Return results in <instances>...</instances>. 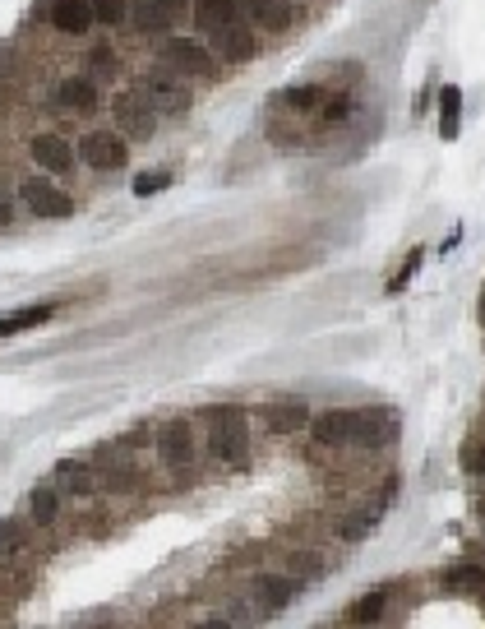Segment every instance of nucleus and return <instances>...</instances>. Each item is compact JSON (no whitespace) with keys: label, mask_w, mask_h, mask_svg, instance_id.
I'll use <instances>...</instances> for the list:
<instances>
[{"label":"nucleus","mask_w":485,"mask_h":629,"mask_svg":"<svg viewBox=\"0 0 485 629\" xmlns=\"http://www.w3.org/2000/svg\"><path fill=\"white\" fill-rule=\"evenodd\" d=\"M157 116H185L190 111V89L181 84V74L176 70H148L144 79H139V89H135Z\"/></svg>","instance_id":"obj_1"},{"label":"nucleus","mask_w":485,"mask_h":629,"mask_svg":"<svg viewBox=\"0 0 485 629\" xmlns=\"http://www.w3.org/2000/svg\"><path fill=\"white\" fill-rule=\"evenodd\" d=\"M162 61H167V70L194 74V79H213L218 74L213 52L204 42H194V37H167V42H162Z\"/></svg>","instance_id":"obj_2"},{"label":"nucleus","mask_w":485,"mask_h":629,"mask_svg":"<svg viewBox=\"0 0 485 629\" xmlns=\"http://www.w3.org/2000/svg\"><path fill=\"white\" fill-rule=\"evenodd\" d=\"M111 116H116V130L126 139H153V130H157V111L139 93H116Z\"/></svg>","instance_id":"obj_3"},{"label":"nucleus","mask_w":485,"mask_h":629,"mask_svg":"<svg viewBox=\"0 0 485 629\" xmlns=\"http://www.w3.org/2000/svg\"><path fill=\"white\" fill-rule=\"evenodd\" d=\"M19 200H23V209H33L37 218H70L74 213V200L65 190H56L47 176H28L23 185H19Z\"/></svg>","instance_id":"obj_4"},{"label":"nucleus","mask_w":485,"mask_h":629,"mask_svg":"<svg viewBox=\"0 0 485 629\" xmlns=\"http://www.w3.org/2000/svg\"><path fill=\"white\" fill-rule=\"evenodd\" d=\"M79 157H84L93 172H116V167H126L130 148H126V135L120 130H93L84 144H79Z\"/></svg>","instance_id":"obj_5"},{"label":"nucleus","mask_w":485,"mask_h":629,"mask_svg":"<svg viewBox=\"0 0 485 629\" xmlns=\"http://www.w3.org/2000/svg\"><path fill=\"white\" fill-rule=\"evenodd\" d=\"M213 52L222 56V61H231V65H246L250 56H255V23L250 19H231V23H222L218 33H213Z\"/></svg>","instance_id":"obj_6"},{"label":"nucleus","mask_w":485,"mask_h":629,"mask_svg":"<svg viewBox=\"0 0 485 629\" xmlns=\"http://www.w3.org/2000/svg\"><path fill=\"white\" fill-rule=\"evenodd\" d=\"M157 458L167 467H190L194 463V430H190V421H167L157 430Z\"/></svg>","instance_id":"obj_7"},{"label":"nucleus","mask_w":485,"mask_h":629,"mask_svg":"<svg viewBox=\"0 0 485 629\" xmlns=\"http://www.w3.org/2000/svg\"><path fill=\"white\" fill-rule=\"evenodd\" d=\"M213 454H218V463H227V467H246V463H250V430L231 417V426H218V430H213Z\"/></svg>","instance_id":"obj_8"},{"label":"nucleus","mask_w":485,"mask_h":629,"mask_svg":"<svg viewBox=\"0 0 485 629\" xmlns=\"http://www.w3.org/2000/svg\"><path fill=\"white\" fill-rule=\"evenodd\" d=\"M74 148L61 139V135H37L33 139V163L42 167V172H51V176H65V172H74Z\"/></svg>","instance_id":"obj_9"},{"label":"nucleus","mask_w":485,"mask_h":629,"mask_svg":"<svg viewBox=\"0 0 485 629\" xmlns=\"http://www.w3.org/2000/svg\"><path fill=\"white\" fill-rule=\"evenodd\" d=\"M246 19L268 33H287L296 23V10H292V0H246Z\"/></svg>","instance_id":"obj_10"},{"label":"nucleus","mask_w":485,"mask_h":629,"mask_svg":"<svg viewBox=\"0 0 485 629\" xmlns=\"http://www.w3.org/2000/svg\"><path fill=\"white\" fill-rule=\"evenodd\" d=\"M310 426V408L305 403H268L264 408V430L273 436H296V430Z\"/></svg>","instance_id":"obj_11"},{"label":"nucleus","mask_w":485,"mask_h":629,"mask_svg":"<svg viewBox=\"0 0 485 629\" xmlns=\"http://www.w3.org/2000/svg\"><path fill=\"white\" fill-rule=\"evenodd\" d=\"M51 23H56L61 33L79 37V33H89L98 19H93V5H89V0H56V5H51Z\"/></svg>","instance_id":"obj_12"},{"label":"nucleus","mask_w":485,"mask_h":629,"mask_svg":"<svg viewBox=\"0 0 485 629\" xmlns=\"http://www.w3.org/2000/svg\"><path fill=\"white\" fill-rule=\"evenodd\" d=\"M56 102H61L65 111H84V116H89V111H98L102 98H98V84H93V79H79V74H74V79H65V84L56 89Z\"/></svg>","instance_id":"obj_13"},{"label":"nucleus","mask_w":485,"mask_h":629,"mask_svg":"<svg viewBox=\"0 0 485 629\" xmlns=\"http://www.w3.org/2000/svg\"><path fill=\"white\" fill-rule=\"evenodd\" d=\"M310 436L319 445H351V412H323V417H314Z\"/></svg>","instance_id":"obj_14"},{"label":"nucleus","mask_w":485,"mask_h":629,"mask_svg":"<svg viewBox=\"0 0 485 629\" xmlns=\"http://www.w3.org/2000/svg\"><path fill=\"white\" fill-rule=\"evenodd\" d=\"M240 14L236 0H194V23L204 28V33H218L222 23H231Z\"/></svg>","instance_id":"obj_15"},{"label":"nucleus","mask_w":485,"mask_h":629,"mask_svg":"<svg viewBox=\"0 0 485 629\" xmlns=\"http://www.w3.org/2000/svg\"><path fill=\"white\" fill-rule=\"evenodd\" d=\"M292 597H296V583H292V578H259V583H255V602H259L264 611L292 606Z\"/></svg>","instance_id":"obj_16"},{"label":"nucleus","mask_w":485,"mask_h":629,"mask_svg":"<svg viewBox=\"0 0 485 629\" xmlns=\"http://www.w3.org/2000/svg\"><path fill=\"white\" fill-rule=\"evenodd\" d=\"M384 421H388L384 412H351V445L375 449L379 440H388V430H379Z\"/></svg>","instance_id":"obj_17"},{"label":"nucleus","mask_w":485,"mask_h":629,"mask_svg":"<svg viewBox=\"0 0 485 629\" xmlns=\"http://www.w3.org/2000/svg\"><path fill=\"white\" fill-rule=\"evenodd\" d=\"M51 314H56V301H47V305H28V310L10 314V320H0V338H10V333H23V329H37V324H47Z\"/></svg>","instance_id":"obj_18"},{"label":"nucleus","mask_w":485,"mask_h":629,"mask_svg":"<svg viewBox=\"0 0 485 629\" xmlns=\"http://www.w3.org/2000/svg\"><path fill=\"white\" fill-rule=\"evenodd\" d=\"M56 486L65 491V495H89L93 491V472H89V463H61L56 467Z\"/></svg>","instance_id":"obj_19"},{"label":"nucleus","mask_w":485,"mask_h":629,"mask_svg":"<svg viewBox=\"0 0 485 629\" xmlns=\"http://www.w3.org/2000/svg\"><path fill=\"white\" fill-rule=\"evenodd\" d=\"M384 602H388V587H375V593H366L360 602L347 606V620H351V624H375V620L384 615Z\"/></svg>","instance_id":"obj_20"},{"label":"nucleus","mask_w":485,"mask_h":629,"mask_svg":"<svg viewBox=\"0 0 485 629\" xmlns=\"http://www.w3.org/2000/svg\"><path fill=\"white\" fill-rule=\"evenodd\" d=\"M458 121H462V93L443 89L439 93V130H443V139H458Z\"/></svg>","instance_id":"obj_21"},{"label":"nucleus","mask_w":485,"mask_h":629,"mask_svg":"<svg viewBox=\"0 0 485 629\" xmlns=\"http://www.w3.org/2000/svg\"><path fill=\"white\" fill-rule=\"evenodd\" d=\"M56 509H61L56 486H37V491L28 495V514H33L37 523H56Z\"/></svg>","instance_id":"obj_22"},{"label":"nucleus","mask_w":485,"mask_h":629,"mask_svg":"<svg viewBox=\"0 0 485 629\" xmlns=\"http://www.w3.org/2000/svg\"><path fill=\"white\" fill-rule=\"evenodd\" d=\"M139 33H162L167 28V10L162 5H153V0H144V5H130V14H126Z\"/></svg>","instance_id":"obj_23"},{"label":"nucleus","mask_w":485,"mask_h":629,"mask_svg":"<svg viewBox=\"0 0 485 629\" xmlns=\"http://www.w3.org/2000/svg\"><path fill=\"white\" fill-rule=\"evenodd\" d=\"M375 523H379V509H360V514H351V519L338 523V537H342V541H360Z\"/></svg>","instance_id":"obj_24"},{"label":"nucleus","mask_w":485,"mask_h":629,"mask_svg":"<svg viewBox=\"0 0 485 629\" xmlns=\"http://www.w3.org/2000/svg\"><path fill=\"white\" fill-rule=\"evenodd\" d=\"M89 5H93V19L107 28L126 23V14H130V0H89Z\"/></svg>","instance_id":"obj_25"},{"label":"nucleus","mask_w":485,"mask_h":629,"mask_svg":"<svg viewBox=\"0 0 485 629\" xmlns=\"http://www.w3.org/2000/svg\"><path fill=\"white\" fill-rule=\"evenodd\" d=\"M282 102H287L292 111H314V107L323 102V89H319V84H301V89H287V93H282Z\"/></svg>","instance_id":"obj_26"},{"label":"nucleus","mask_w":485,"mask_h":629,"mask_svg":"<svg viewBox=\"0 0 485 629\" xmlns=\"http://www.w3.org/2000/svg\"><path fill=\"white\" fill-rule=\"evenodd\" d=\"M292 574H301V578H319V574H323V560L314 556V550H296V556H292Z\"/></svg>","instance_id":"obj_27"},{"label":"nucleus","mask_w":485,"mask_h":629,"mask_svg":"<svg viewBox=\"0 0 485 629\" xmlns=\"http://www.w3.org/2000/svg\"><path fill=\"white\" fill-rule=\"evenodd\" d=\"M351 111H356V102L338 93L333 102H323V121H347V116H351Z\"/></svg>","instance_id":"obj_28"},{"label":"nucleus","mask_w":485,"mask_h":629,"mask_svg":"<svg viewBox=\"0 0 485 629\" xmlns=\"http://www.w3.org/2000/svg\"><path fill=\"white\" fill-rule=\"evenodd\" d=\"M449 578H453V587H476L485 574H480V569H471V565H462V569H453Z\"/></svg>","instance_id":"obj_29"},{"label":"nucleus","mask_w":485,"mask_h":629,"mask_svg":"<svg viewBox=\"0 0 485 629\" xmlns=\"http://www.w3.org/2000/svg\"><path fill=\"white\" fill-rule=\"evenodd\" d=\"M14 546H19V532L14 528H0V565L14 556Z\"/></svg>","instance_id":"obj_30"},{"label":"nucleus","mask_w":485,"mask_h":629,"mask_svg":"<svg viewBox=\"0 0 485 629\" xmlns=\"http://www.w3.org/2000/svg\"><path fill=\"white\" fill-rule=\"evenodd\" d=\"M172 176H135V194H153V190H162Z\"/></svg>","instance_id":"obj_31"},{"label":"nucleus","mask_w":485,"mask_h":629,"mask_svg":"<svg viewBox=\"0 0 485 629\" xmlns=\"http://www.w3.org/2000/svg\"><path fill=\"white\" fill-rule=\"evenodd\" d=\"M93 70H98V74H111V70H116V56H111L107 47H98V52H93Z\"/></svg>","instance_id":"obj_32"},{"label":"nucleus","mask_w":485,"mask_h":629,"mask_svg":"<svg viewBox=\"0 0 485 629\" xmlns=\"http://www.w3.org/2000/svg\"><path fill=\"white\" fill-rule=\"evenodd\" d=\"M462 458H467V467H471V472H485V449H480V445H467V449H462Z\"/></svg>","instance_id":"obj_33"},{"label":"nucleus","mask_w":485,"mask_h":629,"mask_svg":"<svg viewBox=\"0 0 485 629\" xmlns=\"http://www.w3.org/2000/svg\"><path fill=\"white\" fill-rule=\"evenodd\" d=\"M153 5H162V10H181L185 0H153Z\"/></svg>","instance_id":"obj_34"},{"label":"nucleus","mask_w":485,"mask_h":629,"mask_svg":"<svg viewBox=\"0 0 485 629\" xmlns=\"http://www.w3.org/2000/svg\"><path fill=\"white\" fill-rule=\"evenodd\" d=\"M10 222V204H5V194H0V227Z\"/></svg>","instance_id":"obj_35"},{"label":"nucleus","mask_w":485,"mask_h":629,"mask_svg":"<svg viewBox=\"0 0 485 629\" xmlns=\"http://www.w3.org/2000/svg\"><path fill=\"white\" fill-rule=\"evenodd\" d=\"M480 310H485V301H480Z\"/></svg>","instance_id":"obj_36"}]
</instances>
